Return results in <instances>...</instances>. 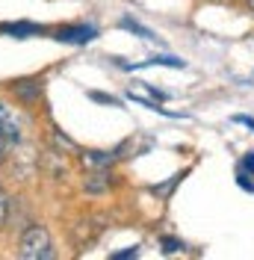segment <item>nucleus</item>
Masks as SVG:
<instances>
[{
    "mask_svg": "<svg viewBox=\"0 0 254 260\" xmlns=\"http://www.w3.org/2000/svg\"><path fill=\"white\" fill-rule=\"evenodd\" d=\"M53 254H56V251H53L48 228L33 225V228L24 231V237H21V243H18V257H24V260H50Z\"/></svg>",
    "mask_w": 254,
    "mask_h": 260,
    "instance_id": "f257e3e1",
    "label": "nucleus"
},
{
    "mask_svg": "<svg viewBox=\"0 0 254 260\" xmlns=\"http://www.w3.org/2000/svg\"><path fill=\"white\" fill-rule=\"evenodd\" d=\"M0 133L6 136L9 145L21 142V136H24V121H21V115L15 113V107H9V104H3V101H0Z\"/></svg>",
    "mask_w": 254,
    "mask_h": 260,
    "instance_id": "f03ea898",
    "label": "nucleus"
},
{
    "mask_svg": "<svg viewBox=\"0 0 254 260\" xmlns=\"http://www.w3.org/2000/svg\"><path fill=\"white\" fill-rule=\"evenodd\" d=\"M56 39L62 45H89L98 39L95 27H86V24H74V27H59L56 30Z\"/></svg>",
    "mask_w": 254,
    "mask_h": 260,
    "instance_id": "7ed1b4c3",
    "label": "nucleus"
},
{
    "mask_svg": "<svg viewBox=\"0 0 254 260\" xmlns=\"http://www.w3.org/2000/svg\"><path fill=\"white\" fill-rule=\"evenodd\" d=\"M0 32H9L15 39H30V36H39L42 27L39 24H30V21H18V24H0Z\"/></svg>",
    "mask_w": 254,
    "mask_h": 260,
    "instance_id": "20e7f679",
    "label": "nucleus"
},
{
    "mask_svg": "<svg viewBox=\"0 0 254 260\" xmlns=\"http://www.w3.org/2000/svg\"><path fill=\"white\" fill-rule=\"evenodd\" d=\"M112 160H115L112 151H86V154H83V162L92 166V169H104V166H110Z\"/></svg>",
    "mask_w": 254,
    "mask_h": 260,
    "instance_id": "39448f33",
    "label": "nucleus"
},
{
    "mask_svg": "<svg viewBox=\"0 0 254 260\" xmlns=\"http://www.w3.org/2000/svg\"><path fill=\"white\" fill-rule=\"evenodd\" d=\"M148 65H169V68H186V62L183 59H177V56H151V59H145V62L139 65H130V68H148Z\"/></svg>",
    "mask_w": 254,
    "mask_h": 260,
    "instance_id": "423d86ee",
    "label": "nucleus"
},
{
    "mask_svg": "<svg viewBox=\"0 0 254 260\" xmlns=\"http://www.w3.org/2000/svg\"><path fill=\"white\" fill-rule=\"evenodd\" d=\"M127 98H130L133 104H139V107H148V110H154V113H160V115H169V118H177V113H172V110H166V107H157V104H151V101H145V98L133 95V92H130Z\"/></svg>",
    "mask_w": 254,
    "mask_h": 260,
    "instance_id": "0eeeda50",
    "label": "nucleus"
},
{
    "mask_svg": "<svg viewBox=\"0 0 254 260\" xmlns=\"http://www.w3.org/2000/svg\"><path fill=\"white\" fill-rule=\"evenodd\" d=\"M121 27H124V30H130V32H136V36H142V39H148V42L154 39V32L148 30V27L136 24V21H130V18H124V21H121Z\"/></svg>",
    "mask_w": 254,
    "mask_h": 260,
    "instance_id": "6e6552de",
    "label": "nucleus"
},
{
    "mask_svg": "<svg viewBox=\"0 0 254 260\" xmlns=\"http://www.w3.org/2000/svg\"><path fill=\"white\" fill-rule=\"evenodd\" d=\"M107 183H110V178H107V172H95V175H92V180L86 183V189H89V192H101V189H104Z\"/></svg>",
    "mask_w": 254,
    "mask_h": 260,
    "instance_id": "1a4fd4ad",
    "label": "nucleus"
},
{
    "mask_svg": "<svg viewBox=\"0 0 254 260\" xmlns=\"http://www.w3.org/2000/svg\"><path fill=\"white\" fill-rule=\"evenodd\" d=\"M27 83H30V80H21V83H15V92H18L21 98H27V101H33V98L39 95V83H36L33 89L27 86Z\"/></svg>",
    "mask_w": 254,
    "mask_h": 260,
    "instance_id": "9d476101",
    "label": "nucleus"
},
{
    "mask_svg": "<svg viewBox=\"0 0 254 260\" xmlns=\"http://www.w3.org/2000/svg\"><path fill=\"white\" fill-rule=\"evenodd\" d=\"M177 248H183L180 240H172V237H166V240H163V251H166V254H175Z\"/></svg>",
    "mask_w": 254,
    "mask_h": 260,
    "instance_id": "9b49d317",
    "label": "nucleus"
},
{
    "mask_svg": "<svg viewBox=\"0 0 254 260\" xmlns=\"http://www.w3.org/2000/svg\"><path fill=\"white\" fill-rule=\"evenodd\" d=\"M89 98H92V101H101V104H110V107H118V104H121V101H118V98L101 95V92H89Z\"/></svg>",
    "mask_w": 254,
    "mask_h": 260,
    "instance_id": "f8f14e48",
    "label": "nucleus"
},
{
    "mask_svg": "<svg viewBox=\"0 0 254 260\" xmlns=\"http://www.w3.org/2000/svg\"><path fill=\"white\" fill-rule=\"evenodd\" d=\"M239 172H251V175H254V151H248V154L242 157V166H239Z\"/></svg>",
    "mask_w": 254,
    "mask_h": 260,
    "instance_id": "ddd939ff",
    "label": "nucleus"
},
{
    "mask_svg": "<svg viewBox=\"0 0 254 260\" xmlns=\"http://www.w3.org/2000/svg\"><path fill=\"white\" fill-rule=\"evenodd\" d=\"M136 254H139V248L133 245V248H124V251H115V254H112V260H127V257H136Z\"/></svg>",
    "mask_w": 254,
    "mask_h": 260,
    "instance_id": "4468645a",
    "label": "nucleus"
},
{
    "mask_svg": "<svg viewBox=\"0 0 254 260\" xmlns=\"http://www.w3.org/2000/svg\"><path fill=\"white\" fill-rule=\"evenodd\" d=\"M3 219H6V195L0 189V225H3Z\"/></svg>",
    "mask_w": 254,
    "mask_h": 260,
    "instance_id": "2eb2a0df",
    "label": "nucleus"
},
{
    "mask_svg": "<svg viewBox=\"0 0 254 260\" xmlns=\"http://www.w3.org/2000/svg\"><path fill=\"white\" fill-rule=\"evenodd\" d=\"M234 121H239V124H245V127H251V130H254V118H248V115H237Z\"/></svg>",
    "mask_w": 254,
    "mask_h": 260,
    "instance_id": "dca6fc26",
    "label": "nucleus"
},
{
    "mask_svg": "<svg viewBox=\"0 0 254 260\" xmlns=\"http://www.w3.org/2000/svg\"><path fill=\"white\" fill-rule=\"evenodd\" d=\"M6 145H9V142H6V136L0 133V162H3V157H6Z\"/></svg>",
    "mask_w": 254,
    "mask_h": 260,
    "instance_id": "f3484780",
    "label": "nucleus"
}]
</instances>
